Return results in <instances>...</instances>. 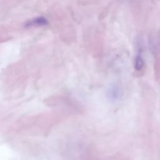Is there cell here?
Instances as JSON below:
<instances>
[{"mask_svg":"<svg viewBox=\"0 0 160 160\" xmlns=\"http://www.w3.org/2000/svg\"><path fill=\"white\" fill-rule=\"evenodd\" d=\"M48 24V20L43 16H38L31 19L28 20L26 24L25 27L31 28V27H42L45 26Z\"/></svg>","mask_w":160,"mask_h":160,"instance_id":"2","label":"cell"},{"mask_svg":"<svg viewBox=\"0 0 160 160\" xmlns=\"http://www.w3.org/2000/svg\"><path fill=\"white\" fill-rule=\"evenodd\" d=\"M123 92L120 86L116 83L111 84L106 91L107 98L110 101L116 102L122 97Z\"/></svg>","mask_w":160,"mask_h":160,"instance_id":"1","label":"cell"},{"mask_svg":"<svg viewBox=\"0 0 160 160\" xmlns=\"http://www.w3.org/2000/svg\"><path fill=\"white\" fill-rule=\"evenodd\" d=\"M142 50L141 48H139L138 52L134 59V68L136 71H141L144 66V59L142 56Z\"/></svg>","mask_w":160,"mask_h":160,"instance_id":"3","label":"cell"}]
</instances>
